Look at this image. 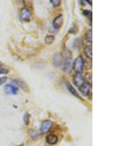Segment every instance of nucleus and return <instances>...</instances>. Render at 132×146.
<instances>
[{
    "label": "nucleus",
    "instance_id": "obj_10",
    "mask_svg": "<svg viewBox=\"0 0 132 146\" xmlns=\"http://www.w3.org/2000/svg\"><path fill=\"white\" fill-rule=\"evenodd\" d=\"M14 82L16 83V84H17L21 89H23L24 91L29 92L28 86L26 85V84L24 81H23L22 80H14Z\"/></svg>",
    "mask_w": 132,
    "mask_h": 146
},
{
    "label": "nucleus",
    "instance_id": "obj_8",
    "mask_svg": "<svg viewBox=\"0 0 132 146\" xmlns=\"http://www.w3.org/2000/svg\"><path fill=\"white\" fill-rule=\"evenodd\" d=\"M79 90H80V92H81V93L83 94V95H85V96H88L90 92V90H91V85L85 83V84H84V85L80 88V89H79Z\"/></svg>",
    "mask_w": 132,
    "mask_h": 146
},
{
    "label": "nucleus",
    "instance_id": "obj_13",
    "mask_svg": "<svg viewBox=\"0 0 132 146\" xmlns=\"http://www.w3.org/2000/svg\"><path fill=\"white\" fill-rule=\"evenodd\" d=\"M67 86H68V89H69V91H70V92L72 93V94L74 95V96L76 97V98H79V99H80V100H82V98H81V97L79 96V94H78L77 92L76 91V89H74V88L72 86L70 85V84H69L68 82H67Z\"/></svg>",
    "mask_w": 132,
    "mask_h": 146
},
{
    "label": "nucleus",
    "instance_id": "obj_7",
    "mask_svg": "<svg viewBox=\"0 0 132 146\" xmlns=\"http://www.w3.org/2000/svg\"><path fill=\"white\" fill-rule=\"evenodd\" d=\"M63 24V16L62 15L56 16L53 21V26L56 29H59L62 27V25Z\"/></svg>",
    "mask_w": 132,
    "mask_h": 146
},
{
    "label": "nucleus",
    "instance_id": "obj_6",
    "mask_svg": "<svg viewBox=\"0 0 132 146\" xmlns=\"http://www.w3.org/2000/svg\"><path fill=\"white\" fill-rule=\"evenodd\" d=\"M46 140L49 145H55L58 142V137L55 134H50L46 136Z\"/></svg>",
    "mask_w": 132,
    "mask_h": 146
},
{
    "label": "nucleus",
    "instance_id": "obj_15",
    "mask_svg": "<svg viewBox=\"0 0 132 146\" xmlns=\"http://www.w3.org/2000/svg\"><path fill=\"white\" fill-rule=\"evenodd\" d=\"M8 72V69L2 62H0V74H7Z\"/></svg>",
    "mask_w": 132,
    "mask_h": 146
},
{
    "label": "nucleus",
    "instance_id": "obj_2",
    "mask_svg": "<svg viewBox=\"0 0 132 146\" xmlns=\"http://www.w3.org/2000/svg\"><path fill=\"white\" fill-rule=\"evenodd\" d=\"M73 82H74V85L77 86L79 89H80L85 84V78H84V76L81 75V73H76V75L74 76Z\"/></svg>",
    "mask_w": 132,
    "mask_h": 146
},
{
    "label": "nucleus",
    "instance_id": "obj_19",
    "mask_svg": "<svg viewBox=\"0 0 132 146\" xmlns=\"http://www.w3.org/2000/svg\"><path fill=\"white\" fill-rule=\"evenodd\" d=\"M24 123L26 125H28L29 124V122H30V115H29V114H27V113H26V114H24Z\"/></svg>",
    "mask_w": 132,
    "mask_h": 146
},
{
    "label": "nucleus",
    "instance_id": "obj_16",
    "mask_svg": "<svg viewBox=\"0 0 132 146\" xmlns=\"http://www.w3.org/2000/svg\"><path fill=\"white\" fill-rule=\"evenodd\" d=\"M85 80H87V84H90L92 86V73L88 72L87 73L85 77Z\"/></svg>",
    "mask_w": 132,
    "mask_h": 146
},
{
    "label": "nucleus",
    "instance_id": "obj_3",
    "mask_svg": "<svg viewBox=\"0 0 132 146\" xmlns=\"http://www.w3.org/2000/svg\"><path fill=\"white\" fill-rule=\"evenodd\" d=\"M4 90L7 94H16L18 92V88L15 84H8L5 86Z\"/></svg>",
    "mask_w": 132,
    "mask_h": 146
},
{
    "label": "nucleus",
    "instance_id": "obj_9",
    "mask_svg": "<svg viewBox=\"0 0 132 146\" xmlns=\"http://www.w3.org/2000/svg\"><path fill=\"white\" fill-rule=\"evenodd\" d=\"M73 64H74V63L72 61V59L70 58L66 59L65 64H64V72H69L73 68Z\"/></svg>",
    "mask_w": 132,
    "mask_h": 146
},
{
    "label": "nucleus",
    "instance_id": "obj_12",
    "mask_svg": "<svg viewBox=\"0 0 132 146\" xmlns=\"http://www.w3.org/2000/svg\"><path fill=\"white\" fill-rule=\"evenodd\" d=\"M85 54L87 58L91 60L93 57V50H92V46H87L85 48Z\"/></svg>",
    "mask_w": 132,
    "mask_h": 146
},
{
    "label": "nucleus",
    "instance_id": "obj_18",
    "mask_svg": "<svg viewBox=\"0 0 132 146\" xmlns=\"http://www.w3.org/2000/svg\"><path fill=\"white\" fill-rule=\"evenodd\" d=\"M51 3L52 4V5L54 7H57L60 5L61 3V1L60 0H51Z\"/></svg>",
    "mask_w": 132,
    "mask_h": 146
},
{
    "label": "nucleus",
    "instance_id": "obj_11",
    "mask_svg": "<svg viewBox=\"0 0 132 146\" xmlns=\"http://www.w3.org/2000/svg\"><path fill=\"white\" fill-rule=\"evenodd\" d=\"M53 63L55 66H60L62 63V56L60 54H57L54 57L53 59Z\"/></svg>",
    "mask_w": 132,
    "mask_h": 146
},
{
    "label": "nucleus",
    "instance_id": "obj_20",
    "mask_svg": "<svg viewBox=\"0 0 132 146\" xmlns=\"http://www.w3.org/2000/svg\"><path fill=\"white\" fill-rule=\"evenodd\" d=\"M7 80V77H2V78H0V85L5 84Z\"/></svg>",
    "mask_w": 132,
    "mask_h": 146
},
{
    "label": "nucleus",
    "instance_id": "obj_5",
    "mask_svg": "<svg viewBox=\"0 0 132 146\" xmlns=\"http://www.w3.org/2000/svg\"><path fill=\"white\" fill-rule=\"evenodd\" d=\"M53 125V123L51 120H45L42 123L41 126V132L42 134L47 133L49 131Z\"/></svg>",
    "mask_w": 132,
    "mask_h": 146
},
{
    "label": "nucleus",
    "instance_id": "obj_1",
    "mask_svg": "<svg viewBox=\"0 0 132 146\" xmlns=\"http://www.w3.org/2000/svg\"><path fill=\"white\" fill-rule=\"evenodd\" d=\"M84 67H85L84 59H83L81 55L78 56L76 60L74 61V64H73V68L76 72V73H81L84 70Z\"/></svg>",
    "mask_w": 132,
    "mask_h": 146
},
{
    "label": "nucleus",
    "instance_id": "obj_4",
    "mask_svg": "<svg viewBox=\"0 0 132 146\" xmlns=\"http://www.w3.org/2000/svg\"><path fill=\"white\" fill-rule=\"evenodd\" d=\"M20 19L23 21H29L32 16V13L27 7H23L19 13Z\"/></svg>",
    "mask_w": 132,
    "mask_h": 146
},
{
    "label": "nucleus",
    "instance_id": "obj_14",
    "mask_svg": "<svg viewBox=\"0 0 132 146\" xmlns=\"http://www.w3.org/2000/svg\"><path fill=\"white\" fill-rule=\"evenodd\" d=\"M55 36H52V35H48L45 38V42H46V44H51L55 41Z\"/></svg>",
    "mask_w": 132,
    "mask_h": 146
},
{
    "label": "nucleus",
    "instance_id": "obj_17",
    "mask_svg": "<svg viewBox=\"0 0 132 146\" xmlns=\"http://www.w3.org/2000/svg\"><path fill=\"white\" fill-rule=\"evenodd\" d=\"M86 39L88 42H92V30H89L85 35Z\"/></svg>",
    "mask_w": 132,
    "mask_h": 146
},
{
    "label": "nucleus",
    "instance_id": "obj_21",
    "mask_svg": "<svg viewBox=\"0 0 132 146\" xmlns=\"http://www.w3.org/2000/svg\"><path fill=\"white\" fill-rule=\"evenodd\" d=\"M90 11H83V13H84V15H85V16H88V15H90V14H91V13H90Z\"/></svg>",
    "mask_w": 132,
    "mask_h": 146
}]
</instances>
